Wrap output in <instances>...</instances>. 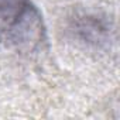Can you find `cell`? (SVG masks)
Segmentation results:
<instances>
[{
	"label": "cell",
	"mask_w": 120,
	"mask_h": 120,
	"mask_svg": "<svg viewBox=\"0 0 120 120\" xmlns=\"http://www.w3.org/2000/svg\"><path fill=\"white\" fill-rule=\"evenodd\" d=\"M0 2H2V0H0Z\"/></svg>",
	"instance_id": "1"
}]
</instances>
